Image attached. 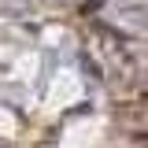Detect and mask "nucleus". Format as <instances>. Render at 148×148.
<instances>
[{"instance_id":"nucleus-1","label":"nucleus","mask_w":148,"mask_h":148,"mask_svg":"<svg viewBox=\"0 0 148 148\" xmlns=\"http://www.w3.org/2000/svg\"><path fill=\"white\" fill-rule=\"evenodd\" d=\"M100 52L111 59V67H115L119 74H126V78L137 74V59H133V52H130V45H126V37H122V34L100 30Z\"/></svg>"},{"instance_id":"nucleus-2","label":"nucleus","mask_w":148,"mask_h":148,"mask_svg":"<svg viewBox=\"0 0 148 148\" xmlns=\"http://www.w3.org/2000/svg\"><path fill=\"white\" fill-rule=\"evenodd\" d=\"M0 11L11 18H22V15H30V0H0Z\"/></svg>"},{"instance_id":"nucleus-3","label":"nucleus","mask_w":148,"mask_h":148,"mask_svg":"<svg viewBox=\"0 0 148 148\" xmlns=\"http://www.w3.org/2000/svg\"><path fill=\"white\" fill-rule=\"evenodd\" d=\"M41 4H48V8H71V4H78V0H41Z\"/></svg>"}]
</instances>
